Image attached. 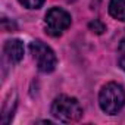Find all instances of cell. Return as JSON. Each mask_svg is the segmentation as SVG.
<instances>
[{"label":"cell","mask_w":125,"mask_h":125,"mask_svg":"<svg viewBox=\"0 0 125 125\" xmlns=\"http://www.w3.org/2000/svg\"><path fill=\"white\" fill-rule=\"evenodd\" d=\"M125 104V90L118 83H107L99 93V106L107 115H116Z\"/></svg>","instance_id":"1"},{"label":"cell","mask_w":125,"mask_h":125,"mask_svg":"<svg viewBox=\"0 0 125 125\" xmlns=\"http://www.w3.org/2000/svg\"><path fill=\"white\" fill-rule=\"evenodd\" d=\"M52 115L60 122H77L83 116V107L75 97L62 94L52 103Z\"/></svg>","instance_id":"2"},{"label":"cell","mask_w":125,"mask_h":125,"mask_svg":"<svg viewBox=\"0 0 125 125\" xmlns=\"http://www.w3.org/2000/svg\"><path fill=\"white\" fill-rule=\"evenodd\" d=\"M30 52L37 63V68L40 72L50 74L57 66V57L54 52L41 40H34L30 43Z\"/></svg>","instance_id":"3"},{"label":"cell","mask_w":125,"mask_h":125,"mask_svg":"<svg viewBox=\"0 0 125 125\" xmlns=\"http://www.w3.org/2000/svg\"><path fill=\"white\" fill-rule=\"evenodd\" d=\"M71 15L62 8H52L44 18L46 32L52 37L62 35L71 27Z\"/></svg>","instance_id":"4"},{"label":"cell","mask_w":125,"mask_h":125,"mask_svg":"<svg viewBox=\"0 0 125 125\" xmlns=\"http://www.w3.org/2000/svg\"><path fill=\"white\" fill-rule=\"evenodd\" d=\"M24 43L18 38H12V40H8L3 46V53L5 56L8 57V60L10 63H18V62L22 60L24 57Z\"/></svg>","instance_id":"5"},{"label":"cell","mask_w":125,"mask_h":125,"mask_svg":"<svg viewBox=\"0 0 125 125\" xmlns=\"http://www.w3.org/2000/svg\"><path fill=\"white\" fill-rule=\"evenodd\" d=\"M109 13L118 21H125V0H110Z\"/></svg>","instance_id":"6"},{"label":"cell","mask_w":125,"mask_h":125,"mask_svg":"<svg viewBox=\"0 0 125 125\" xmlns=\"http://www.w3.org/2000/svg\"><path fill=\"white\" fill-rule=\"evenodd\" d=\"M88 28H90V31H93V32H96V34H103V32L106 31V25H104L100 19L91 21V22L88 24Z\"/></svg>","instance_id":"7"},{"label":"cell","mask_w":125,"mask_h":125,"mask_svg":"<svg viewBox=\"0 0 125 125\" xmlns=\"http://www.w3.org/2000/svg\"><path fill=\"white\" fill-rule=\"evenodd\" d=\"M18 2L27 9H38L43 6L44 0H18Z\"/></svg>","instance_id":"8"},{"label":"cell","mask_w":125,"mask_h":125,"mask_svg":"<svg viewBox=\"0 0 125 125\" xmlns=\"http://www.w3.org/2000/svg\"><path fill=\"white\" fill-rule=\"evenodd\" d=\"M118 50H119V53L121 54H125V35L121 38V41H119V47H118Z\"/></svg>","instance_id":"9"},{"label":"cell","mask_w":125,"mask_h":125,"mask_svg":"<svg viewBox=\"0 0 125 125\" xmlns=\"http://www.w3.org/2000/svg\"><path fill=\"white\" fill-rule=\"evenodd\" d=\"M119 65H121V68L125 71V54L121 56V59H119Z\"/></svg>","instance_id":"10"}]
</instances>
